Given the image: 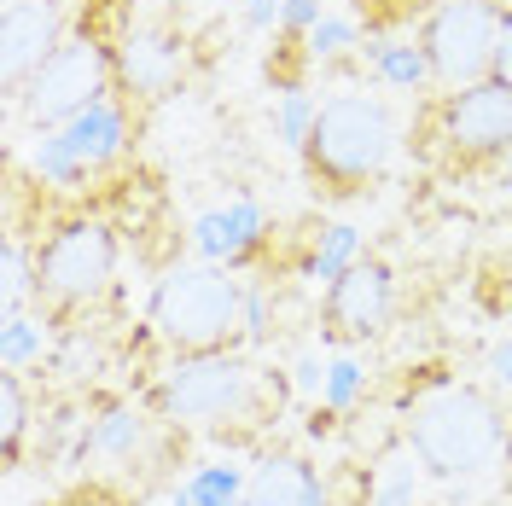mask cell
Returning a JSON list of instances; mask_svg holds the SVG:
<instances>
[{
    "label": "cell",
    "instance_id": "cell-1",
    "mask_svg": "<svg viewBox=\"0 0 512 506\" xmlns=\"http://www.w3.org/2000/svg\"><path fill=\"white\" fill-rule=\"evenodd\" d=\"M512 413L501 408L495 390L466 379H437L425 384L408 413H402V443L419 454V466L431 477H483L507 460Z\"/></svg>",
    "mask_w": 512,
    "mask_h": 506
},
{
    "label": "cell",
    "instance_id": "cell-2",
    "mask_svg": "<svg viewBox=\"0 0 512 506\" xmlns=\"http://www.w3.org/2000/svg\"><path fill=\"white\" fill-rule=\"evenodd\" d=\"M402 146V123L379 94H338L320 105L315 128L303 140V181L326 204H350L367 198L390 175Z\"/></svg>",
    "mask_w": 512,
    "mask_h": 506
},
{
    "label": "cell",
    "instance_id": "cell-3",
    "mask_svg": "<svg viewBox=\"0 0 512 506\" xmlns=\"http://www.w3.org/2000/svg\"><path fill=\"white\" fill-rule=\"evenodd\" d=\"M146 408H158L175 425H262L268 413L280 408V384L268 373H256L239 349H210V355H175L163 367L152 390H146Z\"/></svg>",
    "mask_w": 512,
    "mask_h": 506
},
{
    "label": "cell",
    "instance_id": "cell-4",
    "mask_svg": "<svg viewBox=\"0 0 512 506\" xmlns=\"http://www.w3.org/2000/svg\"><path fill=\"white\" fill-rule=\"evenodd\" d=\"M146 326L169 355H210L245 344V280L222 262H175L146 303Z\"/></svg>",
    "mask_w": 512,
    "mask_h": 506
},
{
    "label": "cell",
    "instance_id": "cell-5",
    "mask_svg": "<svg viewBox=\"0 0 512 506\" xmlns=\"http://www.w3.org/2000/svg\"><path fill=\"white\" fill-rule=\"evenodd\" d=\"M117 227L105 216H64L47 233H35V315L53 326H76L99 297L117 285Z\"/></svg>",
    "mask_w": 512,
    "mask_h": 506
},
{
    "label": "cell",
    "instance_id": "cell-6",
    "mask_svg": "<svg viewBox=\"0 0 512 506\" xmlns=\"http://www.w3.org/2000/svg\"><path fill=\"white\" fill-rule=\"evenodd\" d=\"M419 152L448 175H489L512 158V88L483 76L472 88H437L414 128Z\"/></svg>",
    "mask_w": 512,
    "mask_h": 506
},
{
    "label": "cell",
    "instance_id": "cell-7",
    "mask_svg": "<svg viewBox=\"0 0 512 506\" xmlns=\"http://www.w3.org/2000/svg\"><path fill=\"white\" fill-rule=\"evenodd\" d=\"M111 94H117V41L99 35L94 24H76L53 47V59L12 94V105L41 134V128H64L70 117L94 111L99 99H111Z\"/></svg>",
    "mask_w": 512,
    "mask_h": 506
},
{
    "label": "cell",
    "instance_id": "cell-8",
    "mask_svg": "<svg viewBox=\"0 0 512 506\" xmlns=\"http://www.w3.org/2000/svg\"><path fill=\"white\" fill-rule=\"evenodd\" d=\"M134 146V105L123 94L99 99L94 111L70 117L64 128H41L35 134L30 169L41 187H88L99 175H111Z\"/></svg>",
    "mask_w": 512,
    "mask_h": 506
},
{
    "label": "cell",
    "instance_id": "cell-9",
    "mask_svg": "<svg viewBox=\"0 0 512 506\" xmlns=\"http://www.w3.org/2000/svg\"><path fill=\"white\" fill-rule=\"evenodd\" d=\"M414 41L431 59L437 88H472L495 76V41H501V0H431Z\"/></svg>",
    "mask_w": 512,
    "mask_h": 506
},
{
    "label": "cell",
    "instance_id": "cell-10",
    "mask_svg": "<svg viewBox=\"0 0 512 506\" xmlns=\"http://www.w3.org/2000/svg\"><path fill=\"white\" fill-rule=\"evenodd\" d=\"M396 320V268L384 256H361L320 291V338L338 349L373 344Z\"/></svg>",
    "mask_w": 512,
    "mask_h": 506
},
{
    "label": "cell",
    "instance_id": "cell-11",
    "mask_svg": "<svg viewBox=\"0 0 512 506\" xmlns=\"http://www.w3.org/2000/svg\"><path fill=\"white\" fill-rule=\"evenodd\" d=\"M187 82V41L158 24H128L117 41V94L134 105H158V99L181 94Z\"/></svg>",
    "mask_w": 512,
    "mask_h": 506
},
{
    "label": "cell",
    "instance_id": "cell-12",
    "mask_svg": "<svg viewBox=\"0 0 512 506\" xmlns=\"http://www.w3.org/2000/svg\"><path fill=\"white\" fill-rule=\"evenodd\" d=\"M70 35V6L64 0H6L0 12V70H6V94H18L41 64L53 59Z\"/></svg>",
    "mask_w": 512,
    "mask_h": 506
},
{
    "label": "cell",
    "instance_id": "cell-13",
    "mask_svg": "<svg viewBox=\"0 0 512 506\" xmlns=\"http://www.w3.org/2000/svg\"><path fill=\"white\" fill-rule=\"evenodd\" d=\"M274 227H268V210L256 198H233V204H216L192 222V245L204 262H222V268H251L256 256L268 251Z\"/></svg>",
    "mask_w": 512,
    "mask_h": 506
},
{
    "label": "cell",
    "instance_id": "cell-14",
    "mask_svg": "<svg viewBox=\"0 0 512 506\" xmlns=\"http://www.w3.org/2000/svg\"><path fill=\"white\" fill-rule=\"evenodd\" d=\"M245 506H332V483L320 477L309 454L274 448L256 460L251 483H245Z\"/></svg>",
    "mask_w": 512,
    "mask_h": 506
},
{
    "label": "cell",
    "instance_id": "cell-15",
    "mask_svg": "<svg viewBox=\"0 0 512 506\" xmlns=\"http://www.w3.org/2000/svg\"><path fill=\"white\" fill-rule=\"evenodd\" d=\"M361 59H367V70L379 76L384 88H402V94H431L437 88L431 59H425L419 41H367Z\"/></svg>",
    "mask_w": 512,
    "mask_h": 506
},
{
    "label": "cell",
    "instance_id": "cell-16",
    "mask_svg": "<svg viewBox=\"0 0 512 506\" xmlns=\"http://www.w3.org/2000/svg\"><path fill=\"white\" fill-rule=\"evenodd\" d=\"M59 326L47 315H30V309H18V315H0V367L6 373H30V367H41L53 349H47V338H53Z\"/></svg>",
    "mask_w": 512,
    "mask_h": 506
},
{
    "label": "cell",
    "instance_id": "cell-17",
    "mask_svg": "<svg viewBox=\"0 0 512 506\" xmlns=\"http://www.w3.org/2000/svg\"><path fill=\"white\" fill-rule=\"evenodd\" d=\"M30 419H35V402H30V384H24V373H6V367H0V454H6V466H12V472L24 466V437H30Z\"/></svg>",
    "mask_w": 512,
    "mask_h": 506
},
{
    "label": "cell",
    "instance_id": "cell-18",
    "mask_svg": "<svg viewBox=\"0 0 512 506\" xmlns=\"http://www.w3.org/2000/svg\"><path fill=\"white\" fill-rule=\"evenodd\" d=\"M35 303V245L12 227L0 245V315H18Z\"/></svg>",
    "mask_w": 512,
    "mask_h": 506
},
{
    "label": "cell",
    "instance_id": "cell-19",
    "mask_svg": "<svg viewBox=\"0 0 512 506\" xmlns=\"http://www.w3.org/2000/svg\"><path fill=\"white\" fill-rule=\"evenodd\" d=\"M419 454L408 443H402V454L396 460H384L379 472H373V483H367V506H425L419 501Z\"/></svg>",
    "mask_w": 512,
    "mask_h": 506
},
{
    "label": "cell",
    "instance_id": "cell-20",
    "mask_svg": "<svg viewBox=\"0 0 512 506\" xmlns=\"http://www.w3.org/2000/svg\"><path fill=\"white\" fill-rule=\"evenodd\" d=\"M361 262V233H355L350 222H332V227H320V239H315V251H309V280H320V291L338 280L344 268H355Z\"/></svg>",
    "mask_w": 512,
    "mask_h": 506
},
{
    "label": "cell",
    "instance_id": "cell-21",
    "mask_svg": "<svg viewBox=\"0 0 512 506\" xmlns=\"http://www.w3.org/2000/svg\"><path fill=\"white\" fill-rule=\"evenodd\" d=\"M181 483H187V495L198 506H245L251 472H239V466H192Z\"/></svg>",
    "mask_w": 512,
    "mask_h": 506
},
{
    "label": "cell",
    "instance_id": "cell-22",
    "mask_svg": "<svg viewBox=\"0 0 512 506\" xmlns=\"http://www.w3.org/2000/svg\"><path fill=\"white\" fill-rule=\"evenodd\" d=\"M367 47V35H361V24L355 18H320L315 30H309V64H338V59H350V53H361Z\"/></svg>",
    "mask_w": 512,
    "mask_h": 506
},
{
    "label": "cell",
    "instance_id": "cell-23",
    "mask_svg": "<svg viewBox=\"0 0 512 506\" xmlns=\"http://www.w3.org/2000/svg\"><path fill=\"white\" fill-rule=\"evenodd\" d=\"M315 117H320V105L309 99V88H280V111H274V123H280V140H286L291 152H303V140H309Z\"/></svg>",
    "mask_w": 512,
    "mask_h": 506
},
{
    "label": "cell",
    "instance_id": "cell-24",
    "mask_svg": "<svg viewBox=\"0 0 512 506\" xmlns=\"http://www.w3.org/2000/svg\"><path fill=\"white\" fill-rule=\"evenodd\" d=\"M361 390H367V373H361L355 361H332V367H326V384H320V408L344 413V408H355Z\"/></svg>",
    "mask_w": 512,
    "mask_h": 506
},
{
    "label": "cell",
    "instance_id": "cell-25",
    "mask_svg": "<svg viewBox=\"0 0 512 506\" xmlns=\"http://www.w3.org/2000/svg\"><path fill=\"white\" fill-rule=\"evenodd\" d=\"M320 18H326V6H320V0H286L280 30H274V35H297V41H309V30H315Z\"/></svg>",
    "mask_w": 512,
    "mask_h": 506
},
{
    "label": "cell",
    "instance_id": "cell-26",
    "mask_svg": "<svg viewBox=\"0 0 512 506\" xmlns=\"http://www.w3.org/2000/svg\"><path fill=\"white\" fill-rule=\"evenodd\" d=\"M495 82L512 88V0H501V41H495Z\"/></svg>",
    "mask_w": 512,
    "mask_h": 506
},
{
    "label": "cell",
    "instance_id": "cell-27",
    "mask_svg": "<svg viewBox=\"0 0 512 506\" xmlns=\"http://www.w3.org/2000/svg\"><path fill=\"white\" fill-rule=\"evenodd\" d=\"M280 12H286V0H245V24L251 30H280Z\"/></svg>",
    "mask_w": 512,
    "mask_h": 506
},
{
    "label": "cell",
    "instance_id": "cell-28",
    "mask_svg": "<svg viewBox=\"0 0 512 506\" xmlns=\"http://www.w3.org/2000/svg\"><path fill=\"white\" fill-rule=\"evenodd\" d=\"M489 373H495V384L512 396V338H501V344L489 349Z\"/></svg>",
    "mask_w": 512,
    "mask_h": 506
},
{
    "label": "cell",
    "instance_id": "cell-29",
    "mask_svg": "<svg viewBox=\"0 0 512 506\" xmlns=\"http://www.w3.org/2000/svg\"><path fill=\"white\" fill-rule=\"evenodd\" d=\"M507 472H512V437H507Z\"/></svg>",
    "mask_w": 512,
    "mask_h": 506
}]
</instances>
